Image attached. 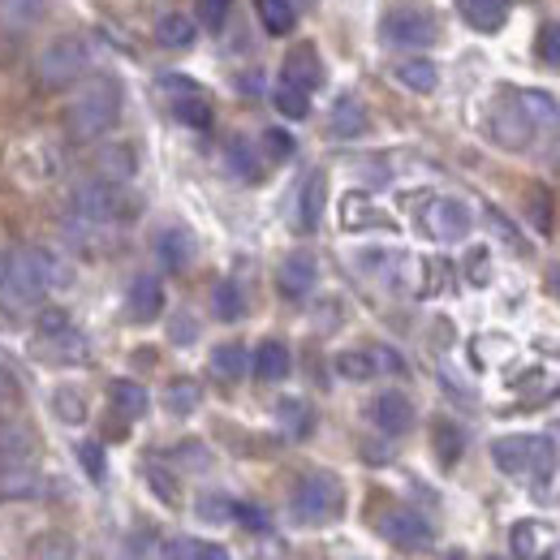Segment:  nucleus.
Here are the masks:
<instances>
[{
  "label": "nucleus",
  "mask_w": 560,
  "mask_h": 560,
  "mask_svg": "<svg viewBox=\"0 0 560 560\" xmlns=\"http://www.w3.org/2000/svg\"><path fill=\"white\" fill-rule=\"evenodd\" d=\"M61 284H70V272L44 246H18L0 255V306L4 311H31Z\"/></svg>",
  "instance_id": "obj_1"
},
{
  "label": "nucleus",
  "mask_w": 560,
  "mask_h": 560,
  "mask_svg": "<svg viewBox=\"0 0 560 560\" xmlns=\"http://www.w3.org/2000/svg\"><path fill=\"white\" fill-rule=\"evenodd\" d=\"M121 121V86L113 78H95L86 82L66 108V130L78 142L104 139L113 126Z\"/></svg>",
  "instance_id": "obj_2"
},
{
  "label": "nucleus",
  "mask_w": 560,
  "mask_h": 560,
  "mask_svg": "<svg viewBox=\"0 0 560 560\" xmlns=\"http://www.w3.org/2000/svg\"><path fill=\"white\" fill-rule=\"evenodd\" d=\"M346 509V488L337 475L328 470H315V475H302L293 483V495H289V513L298 526H324L332 517H341Z\"/></svg>",
  "instance_id": "obj_3"
},
{
  "label": "nucleus",
  "mask_w": 560,
  "mask_h": 560,
  "mask_svg": "<svg viewBox=\"0 0 560 560\" xmlns=\"http://www.w3.org/2000/svg\"><path fill=\"white\" fill-rule=\"evenodd\" d=\"M491 462L504 475H535V479H552L557 470V444L548 435H500L491 444Z\"/></svg>",
  "instance_id": "obj_4"
},
{
  "label": "nucleus",
  "mask_w": 560,
  "mask_h": 560,
  "mask_svg": "<svg viewBox=\"0 0 560 560\" xmlns=\"http://www.w3.org/2000/svg\"><path fill=\"white\" fill-rule=\"evenodd\" d=\"M70 208H73V220H78V224H117V220L135 215L139 203L126 195L121 182H104V177H95V182H82V186L73 190Z\"/></svg>",
  "instance_id": "obj_5"
},
{
  "label": "nucleus",
  "mask_w": 560,
  "mask_h": 560,
  "mask_svg": "<svg viewBox=\"0 0 560 560\" xmlns=\"http://www.w3.org/2000/svg\"><path fill=\"white\" fill-rule=\"evenodd\" d=\"M91 57H95V48H91V39L86 35H61V39H52L44 52H39V61H35V78L44 82V86H66V82H78L86 66H91Z\"/></svg>",
  "instance_id": "obj_6"
},
{
  "label": "nucleus",
  "mask_w": 560,
  "mask_h": 560,
  "mask_svg": "<svg viewBox=\"0 0 560 560\" xmlns=\"http://www.w3.org/2000/svg\"><path fill=\"white\" fill-rule=\"evenodd\" d=\"M39 341L57 362H82L86 358V337L70 324V315L61 306H48L39 315Z\"/></svg>",
  "instance_id": "obj_7"
},
{
  "label": "nucleus",
  "mask_w": 560,
  "mask_h": 560,
  "mask_svg": "<svg viewBox=\"0 0 560 560\" xmlns=\"http://www.w3.org/2000/svg\"><path fill=\"white\" fill-rule=\"evenodd\" d=\"M380 35L393 44V48H431L435 44V18L431 13H419V9H393L380 26Z\"/></svg>",
  "instance_id": "obj_8"
},
{
  "label": "nucleus",
  "mask_w": 560,
  "mask_h": 560,
  "mask_svg": "<svg viewBox=\"0 0 560 560\" xmlns=\"http://www.w3.org/2000/svg\"><path fill=\"white\" fill-rule=\"evenodd\" d=\"M380 535H384L393 548H401V552H422V548H431V526H427V517L415 513V509H388V513L380 517Z\"/></svg>",
  "instance_id": "obj_9"
},
{
  "label": "nucleus",
  "mask_w": 560,
  "mask_h": 560,
  "mask_svg": "<svg viewBox=\"0 0 560 560\" xmlns=\"http://www.w3.org/2000/svg\"><path fill=\"white\" fill-rule=\"evenodd\" d=\"M422 224H427V233L435 242H462V237H470L475 215H470L466 203H457V199H435L431 208L422 211Z\"/></svg>",
  "instance_id": "obj_10"
},
{
  "label": "nucleus",
  "mask_w": 560,
  "mask_h": 560,
  "mask_svg": "<svg viewBox=\"0 0 560 560\" xmlns=\"http://www.w3.org/2000/svg\"><path fill=\"white\" fill-rule=\"evenodd\" d=\"M315 280H319V264H315V255L293 250V255L280 264L277 289L284 293V298H306V293L315 289Z\"/></svg>",
  "instance_id": "obj_11"
},
{
  "label": "nucleus",
  "mask_w": 560,
  "mask_h": 560,
  "mask_svg": "<svg viewBox=\"0 0 560 560\" xmlns=\"http://www.w3.org/2000/svg\"><path fill=\"white\" fill-rule=\"evenodd\" d=\"M126 306H130V319H139V324L160 319V311H164V284H160V277L155 272H139V277L130 280Z\"/></svg>",
  "instance_id": "obj_12"
},
{
  "label": "nucleus",
  "mask_w": 560,
  "mask_h": 560,
  "mask_svg": "<svg viewBox=\"0 0 560 560\" xmlns=\"http://www.w3.org/2000/svg\"><path fill=\"white\" fill-rule=\"evenodd\" d=\"M371 419L375 427L384 431V435H401V431H410L415 427V406H410V397L406 393H380L375 397V406H371Z\"/></svg>",
  "instance_id": "obj_13"
},
{
  "label": "nucleus",
  "mask_w": 560,
  "mask_h": 560,
  "mask_svg": "<svg viewBox=\"0 0 560 560\" xmlns=\"http://www.w3.org/2000/svg\"><path fill=\"white\" fill-rule=\"evenodd\" d=\"M513 104L530 121V130H539V135H557L560 130V104L548 91H517Z\"/></svg>",
  "instance_id": "obj_14"
},
{
  "label": "nucleus",
  "mask_w": 560,
  "mask_h": 560,
  "mask_svg": "<svg viewBox=\"0 0 560 560\" xmlns=\"http://www.w3.org/2000/svg\"><path fill=\"white\" fill-rule=\"evenodd\" d=\"M280 82H289V86H298V91H306V95L324 82V66H319V57H315V48H311V44H302V48H293V52L284 57Z\"/></svg>",
  "instance_id": "obj_15"
},
{
  "label": "nucleus",
  "mask_w": 560,
  "mask_h": 560,
  "mask_svg": "<svg viewBox=\"0 0 560 560\" xmlns=\"http://www.w3.org/2000/svg\"><path fill=\"white\" fill-rule=\"evenodd\" d=\"M324 203H328V173H311L306 182H302V190H298V229H319V220H324Z\"/></svg>",
  "instance_id": "obj_16"
},
{
  "label": "nucleus",
  "mask_w": 560,
  "mask_h": 560,
  "mask_svg": "<svg viewBox=\"0 0 560 560\" xmlns=\"http://www.w3.org/2000/svg\"><path fill=\"white\" fill-rule=\"evenodd\" d=\"M155 255H160V264H164L168 272H186L190 259H195V237L173 224V229H164V233L155 237Z\"/></svg>",
  "instance_id": "obj_17"
},
{
  "label": "nucleus",
  "mask_w": 560,
  "mask_h": 560,
  "mask_svg": "<svg viewBox=\"0 0 560 560\" xmlns=\"http://www.w3.org/2000/svg\"><path fill=\"white\" fill-rule=\"evenodd\" d=\"M35 462V440L18 422H0V470L9 466H31Z\"/></svg>",
  "instance_id": "obj_18"
},
{
  "label": "nucleus",
  "mask_w": 560,
  "mask_h": 560,
  "mask_svg": "<svg viewBox=\"0 0 560 560\" xmlns=\"http://www.w3.org/2000/svg\"><path fill=\"white\" fill-rule=\"evenodd\" d=\"M328 130L332 139H358L366 130V104L358 95H341L332 104V117H328Z\"/></svg>",
  "instance_id": "obj_19"
},
{
  "label": "nucleus",
  "mask_w": 560,
  "mask_h": 560,
  "mask_svg": "<svg viewBox=\"0 0 560 560\" xmlns=\"http://www.w3.org/2000/svg\"><path fill=\"white\" fill-rule=\"evenodd\" d=\"M491 135H495V142H500V147H526L535 130H530V121L517 113V104L509 100V104H504V108L491 117Z\"/></svg>",
  "instance_id": "obj_20"
},
{
  "label": "nucleus",
  "mask_w": 560,
  "mask_h": 560,
  "mask_svg": "<svg viewBox=\"0 0 560 560\" xmlns=\"http://www.w3.org/2000/svg\"><path fill=\"white\" fill-rule=\"evenodd\" d=\"M457 13L475 26V31H500L504 26V18H509V0H457Z\"/></svg>",
  "instance_id": "obj_21"
},
{
  "label": "nucleus",
  "mask_w": 560,
  "mask_h": 560,
  "mask_svg": "<svg viewBox=\"0 0 560 560\" xmlns=\"http://www.w3.org/2000/svg\"><path fill=\"white\" fill-rule=\"evenodd\" d=\"M289 350H284V341H264L259 350H255V358H250V371L264 380V384H277V380H284L289 375Z\"/></svg>",
  "instance_id": "obj_22"
},
{
  "label": "nucleus",
  "mask_w": 560,
  "mask_h": 560,
  "mask_svg": "<svg viewBox=\"0 0 560 560\" xmlns=\"http://www.w3.org/2000/svg\"><path fill=\"white\" fill-rule=\"evenodd\" d=\"M39 18H44V0H0V26L9 35L31 31Z\"/></svg>",
  "instance_id": "obj_23"
},
{
  "label": "nucleus",
  "mask_w": 560,
  "mask_h": 560,
  "mask_svg": "<svg viewBox=\"0 0 560 560\" xmlns=\"http://www.w3.org/2000/svg\"><path fill=\"white\" fill-rule=\"evenodd\" d=\"M250 371V353L242 350L237 341H224V346H215L211 350V375H220V380H242Z\"/></svg>",
  "instance_id": "obj_24"
},
{
  "label": "nucleus",
  "mask_w": 560,
  "mask_h": 560,
  "mask_svg": "<svg viewBox=\"0 0 560 560\" xmlns=\"http://www.w3.org/2000/svg\"><path fill=\"white\" fill-rule=\"evenodd\" d=\"M173 117L190 130H211V104L203 100V91H186V95H173Z\"/></svg>",
  "instance_id": "obj_25"
},
{
  "label": "nucleus",
  "mask_w": 560,
  "mask_h": 560,
  "mask_svg": "<svg viewBox=\"0 0 560 560\" xmlns=\"http://www.w3.org/2000/svg\"><path fill=\"white\" fill-rule=\"evenodd\" d=\"M195 35H199V26H195V18H186V13H168V18L155 22V39H160L164 48H190Z\"/></svg>",
  "instance_id": "obj_26"
},
{
  "label": "nucleus",
  "mask_w": 560,
  "mask_h": 560,
  "mask_svg": "<svg viewBox=\"0 0 560 560\" xmlns=\"http://www.w3.org/2000/svg\"><path fill=\"white\" fill-rule=\"evenodd\" d=\"M95 168H100V177H104V182H130V177H135V168H139V160H135V151H130V147H104V151H100V160H95Z\"/></svg>",
  "instance_id": "obj_27"
},
{
  "label": "nucleus",
  "mask_w": 560,
  "mask_h": 560,
  "mask_svg": "<svg viewBox=\"0 0 560 560\" xmlns=\"http://www.w3.org/2000/svg\"><path fill=\"white\" fill-rule=\"evenodd\" d=\"M277 419H280V427H284V435L306 440L311 427H315V410H311L306 401H298V397H284V401L277 406Z\"/></svg>",
  "instance_id": "obj_28"
},
{
  "label": "nucleus",
  "mask_w": 560,
  "mask_h": 560,
  "mask_svg": "<svg viewBox=\"0 0 560 560\" xmlns=\"http://www.w3.org/2000/svg\"><path fill=\"white\" fill-rule=\"evenodd\" d=\"M108 397H113V406H117V415H126V419H142L147 415V388L135 384V380H113V388H108Z\"/></svg>",
  "instance_id": "obj_29"
},
{
  "label": "nucleus",
  "mask_w": 560,
  "mask_h": 560,
  "mask_svg": "<svg viewBox=\"0 0 560 560\" xmlns=\"http://www.w3.org/2000/svg\"><path fill=\"white\" fill-rule=\"evenodd\" d=\"M211 311H215V319L237 324V319L246 315V298H242V289H237L233 280H220L215 293H211Z\"/></svg>",
  "instance_id": "obj_30"
},
{
  "label": "nucleus",
  "mask_w": 560,
  "mask_h": 560,
  "mask_svg": "<svg viewBox=\"0 0 560 560\" xmlns=\"http://www.w3.org/2000/svg\"><path fill=\"white\" fill-rule=\"evenodd\" d=\"M255 13H259V22H264L268 35H289L293 22H298V13H293L289 0H255Z\"/></svg>",
  "instance_id": "obj_31"
},
{
  "label": "nucleus",
  "mask_w": 560,
  "mask_h": 560,
  "mask_svg": "<svg viewBox=\"0 0 560 560\" xmlns=\"http://www.w3.org/2000/svg\"><path fill=\"white\" fill-rule=\"evenodd\" d=\"M397 82L410 86V91H419V95H431L440 86V70L431 61H401L397 66Z\"/></svg>",
  "instance_id": "obj_32"
},
{
  "label": "nucleus",
  "mask_w": 560,
  "mask_h": 560,
  "mask_svg": "<svg viewBox=\"0 0 560 560\" xmlns=\"http://www.w3.org/2000/svg\"><path fill=\"white\" fill-rule=\"evenodd\" d=\"M164 560H229V552L208 539H173L164 548Z\"/></svg>",
  "instance_id": "obj_33"
},
{
  "label": "nucleus",
  "mask_w": 560,
  "mask_h": 560,
  "mask_svg": "<svg viewBox=\"0 0 560 560\" xmlns=\"http://www.w3.org/2000/svg\"><path fill=\"white\" fill-rule=\"evenodd\" d=\"M199 401H203V388L195 384V380H173L168 384V393H164V406L173 410V415H195L199 410Z\"/></svg>",
  "instance_id": "obj_34"
},
{
  "label": "nucleus",
  "mask_w": 560,
  "mask_h": 560,
  "mask_svg": "<svg viewBox=\"0 0 560 560\" xmlns=\"http://www.w3.org/2000/svg\"><path fill=\"white\" fill-rule=\"evenodd\" d=\"M224 164H229V173H233V177H242V182H255V177H259V160H255V151H250V142L246 139L229 142Z\"/></svg>",
  "instance_id": "obj_35"
},
{
  "label": "nucleus",
  "mask_w": 560,
  "mask_h": 560,
  "mask_svg": "<svg viewBox=\"0 0 560 560\" xmlns=\"http://www.w3.org/2000/svg\"><path fill=\"white\" fill-rule=\"evenodd\" d=\"M0 495H39V475L31 466L0 470Z\"/></svg>",
  "instance_id": "obj_36"
},
{
  "label": "nucleus",
  "mask_w": 560,
  "mask_h": 560,
  "mask_svg": "<svg viewBox=\"0 0 560 560\" xmlns=\"http://www.w3.org/2000/svg\"><path fill=\"white\" fill-rule=\"evenodd\" d=\"M272 100H277L280 117H289V121H302V117L311 113V95H306V91H298V86H289V82H280Z\"/></svg>",
  "instance_id": "obj_37"
},
{
  "label": "nucleus",
  "mask_w": 560,
  "mask_h": 560,
  "mask_svg": "<svg viewBox=\"0 0 560 560\" xmlns=\"http://www.w3.org/2000/svg\"><path fill=\"white\" fill-rule=\"evenodd\" d=\"M78 462H82V470H86L91 483H104L108 457H104V444H100V440H82V444H78Z\"/></svg>",
  "instance_id": "obj_38"
},
{
  "label": "nucleus",
  "mask_w": 560,
  "mask_h": 560,
  "mask_svg": "<svg viewBox=\"0 0 560 560\" xmlns=\"http://www.w3.org/2000/svg\"><path fill=\"white\" fill-rule=\"evenodd\" d=\"M337 371L346 375V380H371L380 366H375V353H337Z\"/></svg>",
  "instance_id": "obj_39"
},
{
  "label": "nucleus",
  "mask_w": 560,
  "mask_h": 560,
  "mask_svg": "<svg viewBox=\"0 0 560 560\" xmlns=\"http://www.w3.org/2000/svg\"><path fill=\"white\" fill-rule=\"evenodd\" d=\"M52 410H57V415H61L66 422H82V419H86V401H82L73 388H57V393H52Z\"/></svg>",
  "instance_id": "obj_40"
},
{
  "label": "nucleus",
  "mask_w": 560,
  "mask_h": 560,
  "mask_svg": "<svg viewBox=\"0 0 560 560\" xmlns=\"http://www.w3.org/2000/svg\"><path fill=\"white\" fill-rule=\"evenodd\" d=\"M229 9H233V0H199V4H195V18H199L208 31H220V26L229 22Z\"/></svg>",
  "instance_id": "obj_41"
},
{
  "label": "nucleus",
  "mask_w": 560,
  "mask_h": 560,
  "mask_svg": "<svg viewBox=\"0 0 560 560\" xmlns=\"http://www.w3.org/2000/svg\"><path fill=\"white\" fill-rule=\"evenodd\" d=\"M535 48H539V61H544V66L560 70V22L539 31V44H535Z\"/></svg>",
  "instance_id": "obj_42"
},
{
  "label": "nucleus",
  "mask_w": 560,
  "mask_h": 560,
  "mask_svg": "<svg viewBox=\"0 0 560 560\" xmlns=\"http://www.w3.org/2000/svg\"><path fill=\"white\" fill-rule=\"evenodd\" d=\"M435 448H440L444 462H457V453H462V431H457L453 422H440V427H435Z\"/></svg>",
  "instance_id": "obj_43"
},
{
  "label": "nucleus",
  "mask_w": 560,
  "mask_h": 560,
  "mask_svg": "<svg viewBox=\"0 0 560 560\" xmlns=\"http://www.w3.org/2000/svg\"><path fill=\"white\" fill-rule=\"evenodd\" d=\"M535 535H539L535 522H517V526H513V548H517L522 560H535Z\"/></svg>",
  "instance_id": "obj_44"
},
{
  "label": "nucleus",
  "mask_w": 560,
  "mask_h": 560,
  "mask_svg": "<svg viewBox=\"0 0 560 560\" xmlns=\"http://www.w3.org/2000/svg\"><path fill=\"white\" fill-rule=\"evenodd\" d=\"M18 401H22V388H18L13 375L0 366V419H9V415L18 410Z\"/></svg>",
  "instance_id": "obj_45"
},
{
  "label": "nucleus",
  "mask_w": 560,
  "mask_h": 560,
  "mask_svg": "<svg viewBox=\"0 0 560 560\" xmlns=\"http://www.w3.org/2000/svg\"><path fill=\"white\" fill-rule=\"evenodd\" d=\"M242 526H250V530H268V517H264V509H255V504H233L229 509Z\"/></svg>",
  "instance_id": "obj_46"
},
{
  "label": "nucleus",
  "mask_w": 560,
  "mask_h": 560,
  "mask_svg": "<svg viewBox=\"0 0 560 560\" xmlns=\"http://www.w3.org/2000/svg\"><path fill=\"white\" fill-rule=\"evenodd\" d=\"M264 147L272 151V160H284V155H293V139H289L284 130H268V135H264Z\"/></svg>",
  "instance_id": "obj_47"
},
{
  "label": "nucleus",
  "mask_w": 560,
  "mask_h": 560,
  "mask_svg": "<svg viewBox=\"0 0 560 560\" xmlns=\"http://www.w3.org/2000/svg\"><path fill=\"white\" fill-rule=\"evenodd\" d=\"M160 86H164L168 95H186V91H199V82H195V78H182V73H164V78H160Z\"/></svg>",
  "instance_id": "obj_48"
},
{
  "label": "nucleus",
  "mask_w": 560,
  "mask_h": 560,
  "mask_svg": "<svg viewBox=\"0 0 560 560\" xmlns=\"http://www.w3.org/2000/svg\"><path fill=\"white\" fill-rule=\"evenodd\" d=\"M470 277L488 280V255L483 250H470Z\"/></svg>",
  "instance_id": "obj_49"
},
{
  "label": "nucleus",
  "mask_w": 560,
  "mask_h": 560,
  "mask_svg": "<svg viewBox=\"0 0 560 560\" xmlns=\"http://www.w3.org/2000/svg\"><path fill=\"white\" fill-rule=\"evenodd\" d=\"M448 560H466V552H453V557H448Z\"/></svg>",
  "instance_id": "obj_50"
},
{
  "label": "nucleus",
  "mask_w": 560,
  "mask_h": 560,
  "mask_svg": "<svg viewBox=\"0 0 560 560\" xmlns=\"http://www.w3.org/2000/svg\"><path fill=\"white\" fill-rule=\"evenodd\" d=\"M488 560H500V557H488Z\"/></svg>",
  "instance_id": "obj_51"
}]
</instances>
